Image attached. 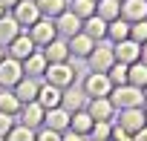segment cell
I'll return each instance as SVG.
<instances>
[{"mask_svg":"<svg viewBox=\"0 0 147 141\" xmlns=\"http://www.w3.org/2000/svg\"><path fill=\"white\" fill-rule=\"evenodd\" d=\"M43 78H46V84H52V87H58V89L72 87L75 78H78V60L69 58V60H63V63H49L46 72H43Z\"/></svg>","mask_w":147,"mask_h":141,"instance_id":"6da1fadb","label":"cell"},{"mask_svg":"<svg viewBox=\"0 0 147 141\" xmlns=\"http://www.w3.org/2000/svg\"><path fill=\"white\" fill-rule=\"evenodd\" d=\"M110 101H113V107H115V109H138V107H144V104H147V101H144V89H138V87H133V84L113 87Z\"/></svg>","mask_w":147,"mask_h":141,"instance_id":"7a4b0ae2","label":"cell"},{"mask_svg":"<svg viewBox=\"0 0 147 141\" xmlns=\"http://www.w3.org/2000/svg\"><path fill=\"white\" fill-rule=\"evenodd\" d=\"M84 95L87 98H110V92H113V81L107 78V72H90L87 78H84Z\"/></svg>","mask_w":147,"mask_h":141,"instance_id":"3957f363","label":"cell"},{"mask_svg":"<svg viewBox=\"0 0 147 141\" xmlns=\"http://www.w3.org/2000/svg\"><path fill=\"white\" fill-rule=\"evenodd\" d=\"M87 63H90V72H110V66L115 63V55H113V46H107V43H95V49L90 52V58H87Z\"/></svg>","mask_w":147,"mask_h":141,"instance_id":"277c9868","label":"cell"},{"mask_svg":"<svg viewBox=\"0 0 147 141\" xmlns=\"http://www.w3.org/2000/svg\"><path fill=\"white\" fill-rule=\"evenodd\" d=\"M20 78H23V63L6 55L0 60V89H15V84Z\"/></svg>","mask_w":147,"mask_h":141,"instance_id":"5b68a950","label":"cell"},{"mask_svg":"<svg viewBox=\"0 0 147 141\" xmlns=\"http://www.w3.org/2000/svg\"><path fill=\"white\" fill-rule=\"evenodd\" d=\"M12 17L20 23V29L26 32L29 26H35L43 15H40V9H38V3H35V0H20V3L12 9Z\"/></svg>","mask_w":147,"mask_h":141,"instance_id":"8992f818","label":"cell"},{"mask_svg":"<svg viewBox=\"0 0 147 141\" xmlns=\"http://www.w3.org/2000/svg\"><path fill=\"white\" fill-rule=\"evenodd\" d=\"M26 32H29V38L35 40V46H46V43H52V40L58 38L55 20H49V17H40V20H38L35 26H29Z\"/></svg>","mask_w":147,"mask_h":141,"instance_id":"52a82bcc","label":"cell"},{"mask_svg":"<svg viewBox=\"0 0 147 141\" xmlns=\"http://www.w3.org/2000/svg\"><path fill=\"white\" fill-rule=\"evenodd\" d=\"M115 124H118L121 130H127L130 135H136L141 127H147V124H144V107H138V109H118Z\"/></svg>","mask_w":147,"mask_h":141,"instance_id":"ba28073f","label":"cell"},{"mask_svg":"<svg viewBox=\"0 0 147 141\" xmlns=\"http://www.w3.org/2000/svg\"><path fill=\"white\" fill-rule=\"evenodd\" d=\"M32 52H38V49H35V40L29 38V32H20V35L6 46V55H9V58H15V60H20V63H23Z\"/></svg>","mask_w":147,"mask_h":141,"instance_id":"9c48e42d","label":"cell"},{"mask_svg":"<svg viewBox=\"0 0 147 141\" xmlns=\"http://www.w3.org/2000/svg\"><path fill=\"white\" fill-rule=\"evenodd\" d=\"M113 55H115V60L118 63H136V60H141V43H136V40H118V43H113Z\"/></svg>","mask_w":147,"mask_h":141,"instance_id":"30bf717a","label":"cell"},{"mask_svg":"<svg viewBox=\"0 0 147 141\" xmlns=\"http://www.w3.org/2000/svg\"><path fill=\"white\" fill-rule=\"evenodd\" d=\"M87 112L92 121H113L115 118V107L110 98H90L87 101Z\"/></svg>","mask_w":147,"mask_h":141,"instance_id":"8fae6325","label":"cell"},{"mask_svg":"<svg viewBox=\"0 0 147 141\" xmlns=\"http://www.w3.org/2000/svg\"><path fill=\"white\" fill-rule=\"evenodd\" d=\"M66 43H69V58H75V60H87L90 52L95 49V40L90 35H84V32H78L75 38H69Z\"/></svg>","mask_w":147,"mask_h":141,"instance_id":"7c38bea8","label":"cell"},{"mask_svg":"<svg viewBox=\"0 0 147 141\" xmlns=\"http://www.w3.org/2000/svg\"><path fill=\"white\" fill-rule=\"evenodd\" d=\"M43 112H46V109H43L38 101H29V104H23V107H20V112H18V115H20V124H23V127L38 130V127H43Z\"/></svg>","mask_w":147,"mask_h":141,"instance_id":"4fadbf2b","label":"cell"},{"mask_svg":"<svg viewBox=\"0 0 147 141\" xmlns=\"http://www.w3.org/2000/svg\"><path fill=\"white\" fill-rule=\"evenodd\" d=\"M87 95H84V89H78V87H66L63 89V95H61V107L72 115V112H78V109H87Z\"/></svg>","mask_w":147,"mask_h":141,"instance_id":"5bb4252c","label":"cell"},{"mask_svg":"<svg viewBox=\"0 0 147 141\" xmlns=\"http://www.w3.org/2000/svg\"><path fill=\"white\" fill-rule=\"evenodd\" d=\"M81 23H84V20H81V17H75L69 9H66L63 15H58V17H55V29H58V35H61V38H66V40H69V38H75V35L81 32Z\"/></svg>","mask_w":147,"mask_h":141,"instance_id":"9a60e30c","label":"cell"},{"mask_svg":"<svg viewBox=\"0 0 147 141\" xmlns=\"http://www.w3.org/2000/svg\"><path fill=\"white\" fill-rule=\"evenodd\" d=\"M38 89H40V84H38V78H29V75H23L18 84H15V95H18V101L20 104H29V101H38Z\"/></svg>","mask_w":147,"mask_h":141,"instance_id":"2e32d148","label":"cell"},{"mask_svg":"<svg viewBox=\"0 0 147 141\" xmlns=\"http://www.w3.org/2000/svg\"><path fill=\"white\" fill-rule=\"evenodd\" d=\"M69 112L63 109V107H55V109H46L43 112V127H49V130H55V132H66L69 130Z\"/></svg>","mask_w":147,"mask_h":141,"instance_id":"e0dca14e","label":"cell"},{"mask_svg":"<svg viewBox=\"0 0 147 141\" xmlns=\"http://www.w3.org/2000/svg\"><path fill=\"white\" fill-rule=\"evenodd\" d=\"M121 17L127 23L147 20V0H121Z\"/></svg>","mask_w":147,"mask_h":141,"instance_id":"ac0fdd59","label":"cell"},{"mask_svg":"<svg viewBox=\"0 0 147 141\" xmlns=\"http://www.w3.org/2000/svg\"><path fill=\"white\" fill-rule=\"evenodd\" d=\"M40 52H43V58H46L49 63H63V60H69V43L61 40V38H55L52 43H46Z\"/></svg>","mask_w":147,"mask_h":141,"instance_id":"d6986e66","label":"cell"},{"mask_svg":"<svg viewBox=\"0 0 147 141\" xmlns=\"http://www.w3.org/2000/svg\"><path fill=\"white\" fill-rule=\"evenodd\" d=\"M61 95H63V89H58V87H52V84H40V89H38V104H40L43 109H55V107H61Z\"/></svg>","mask_w":147,"mask_h":141,"instance_id":"ffe728a7","label":"cell"},{"mask_svg":"<svg viewBox=\"0 0 147 141\" xmlns=\"http://www.w3.org/2000/svg\"><path fill=\"white\" fill-rule=\"evenodd\" d=\"M20 32H23V29H20V23H18L9 12L0 17V46H9V43H12Z\"/></svg>","mask_w":147,"mask_h":141,"instance_id":"44dd1931","label":"cell"},{"mask_svg":"<svg viewBox=\"0 0 147 141\" xmlns=\"http://www.w3.org/2000/svg\"><path fill=\"white\" fill-rule=\"evenodd\" d=\"M46 66H49V60H46V58H43V52L38 49V52H32V55L23 60V75L38 78V75H43V72H46Z\"/></svg>","mask_w":147,"mask_h":141,"instance_id":"7402d4cb","label":"cell"},{"mask_svg":"<svg viewBox=\"0 0 147 141\" xmlns=\"http://www.w3.org/2000/svg\"><path fill=\"white\" fill-rule=\"evenodd\" d=\"M81 32H84V35H90V38L98 43V40H104V38H107V20H101L98 15H92V17H87V20L81 23Z\"/></svg>","mask_w":147,"mask_h":141,"instance_id":"603a6c76","label":"cell"},{"mask_svg":"<svg viewBox=\"0 0 147 141\" xmlns=\"http://www.w3.org/2000/svg\"><path fill=\"white\" fill-rule=\"evenodd\" d=\"M95 15L101 17V20H115V17H121V0H98L95 3Z\"/></svg>","mask_w":147,"mask_h":141,"instance_id":"cb8c5ba5","label":"cell"},{"mask_svg":"<svg viewBox=\"0 0 147 141\" xmlns=\"http://www.w3.org/2000/svg\"><path fill=\"white\" fill-rule=\"evenodd\" d=\"M35 3H38V9H40V15H43V17L55 20L58 15H63V12H66L69 0H35Z\"/></svg>","mask_w":147,"mask_h":141,"instance_id":"d4e9b609","label":"cell"},{"mask_svg":"<svg viewBox=\"0 0 147 141\" xmlns=\"http://www.w3.org/2000/svg\"><path fill=\"white\" fill-rule=\"evenodd\" d=\"M127 84H133V87H138V89L147 87V63L136 60V63L127 66Z\"/></svg>","mask_w":147,"mask_h":141,"instance_id":"484cf974","label":"cell"},{"mask_svg":"<svg viewBox=\"0 0 147 141\" xmlns=\"http://www.w3.org/2000/svg\"><path fill=\"white\" fill-rule=\"evenodd\" d=\"M107 38H110L113 43H118V40H127V38H130V23H127L124 17H115V20H110V23H107Z\"/></svg>","mask_w":147,"mask_h":141,"instance_id":"4316f807","label":"cell"},{"mask_svg":"<svg viewBox=\"0 0 147 141\" xmlns=\"http://www.w3.org/2000/svg\"><path fill=\"white\" fill-rule=\"evenodd\" d=\"M92 124H95V121L90 118V112H87V109L72 112V118H69V130H75V132H81V135H90Z\"/></svg>","mask_w":147,"mask_h":141,"instance_id":"83f0119b","label":"cell"},{"mask_svg":"<svg viewBox=\"0 0 147 141\" xmlns=\"http://www.w3.org/2000/svg\"><path fill=\"white\" fill-rule=\"evenodd\" d=\"M20 101H18V95L12 92V89H0V112H6V115H18L20 112Z\"/></svg>","mask_w":147,"mask_h":141,"instance_id":"f1b7e54d","label":"cell"},{"mask_svg":"<svg viewBox=\"0 0 147 141\" xmlns=\"http://www.w3.org/2000/svg\"><path fill=\"white\" fill-rule=\"evenodd\" d=\"M75 17H81V20H87V17H92L95 15V0H69V6H66Z\"/></svg>","mask_w":147,"mask_h":141,"instance_id":"f546056e","label":"cell"},{"mask_svg":"<svg viewBox=\"0 0 147 141\" xmlns=\"http://www.w3.org/2000/svg\"><path fill=\"white\" fill-rule=\"evenodd\" d=\"M110 135H113V121H95L87 138L90 141H110Z\"/></svg>","mask_w":147,"mask_h":141,"instance_id":"4dcf8cb0","label":"cell"},{"mask_svg":"<svg viewBox=\"0 0 147 141\" xmlns=\"http://www.w3.org/2000/svg\"><path fill=\"white\" fill-rule=\"evenodd\" d=\"M107 78L113 81V87H124V84H127V63H118V60H115V63L110 66Z\"/></svg>","mask_w":147,"mask_h":141,"instance_id":"1f68e13d","label":"cell"},{"mask_svg":"<svg viewBox=\"0 0 147 141\" xmlns=\"http://www.w3.org/2000/svg\"><path fill=\"white\" fill-rule=\"evenodd\" d=\"M6 141H35V130H29L23 124H15L12 132L6 135Z\"/></svg>","mask_w":147,"mask_h":141,"instance_id":"d6a6232c","label":"cell"},{"mask_svg":"<svg viewBox=\"0 0 147 141\" xmlns=\"http://www.w3.org/2000/svg\"><path fill=\"white\" fill-rule=\"evenodd\" d=\"M130 40H136V43H147V20L130 23Z\"/></svg>","mask_w":147,"mask_h":141,"instance_id":"836d02e7","label":"cell"},{"mask_svg":"<svg viewBox=\"0 0 147 141\" xmlns=\"http://www.w3.org/2000/svg\"><path fill=\"white\" fill-rule=\"evenodd\" d=\"M35 141H63V138H61V132H55V130L43 127V130H38V132H35Z\"/></svg>","mask_w":147,"mask_h":141,"instance_id":"e575fe53","label":"cell"},{"mask_svg":"<svg viewBox=\"0 0 147 141\" xmlns=\"http://www.w3.org/2000/svg\"><path fill=\"white\" fill-rule=\"evenodd\" d=\"M15 127V115H6V112H0V138H6Z\"/></svg>","mask_w":147,"mask_h":141,"instance_id":"d590c367","label":"cell"},{"mask_svg":"<svg viewBox=\"0 0 147 141\" xmlns=\"http://www.w3.org/2000/svg\"><path fill=\"white\" fill-rule=\"evenodd\" d=\"M110 141H133V135H130L127 130H121L118 124H113V135H110Z\"/></svg>","mask_w":147,"mask_h":141,"instance_id":"8d00e7d4","label":"cell"},{"mask_svg":"<svg viewBox=\"0 0 147 141\" xmlns=\"http://www.w3.org/2000/svg\"><path fill=\"white\" fill-rule=\"evenodd\" d=\"M61 138H63V141H90L87 135H81V132H75V130H66V132H61Z\"/></svg>","mask_w":147,"mask_h":141,"instance_id":"74e56055","label":"cell"},{"mask_svg":"<svg viewBox=\"0 0 147 141\" xmlns=\"http://www.w3.org/2000/svg\"><path fill=\"white\" fill-rule=\"evenodd\" d=\"M133 141H147V127H141V130L133 135Z\"/></svg>","mask_w":147,"mask_h":141,"instance_id":"f35d334b","label":"cell"},{"mask_svg":"<svg viewBox=\"0 0 147 141\" xmlns=\"http://www.w3.org/2000/svg\"><path fill=\"white\" fill-rule=\"evenodd\" d=\"M18 3H20V0H0V6H3V9H6V12H9V9H15V6H18Z\"/></svg>","mask_w":147,"mask_h":141,"instance_id":"ab89813d","label":"cell"},{"mask_svg":"<svg viewBox=\"0 0 147 141\" xmlns=\"http://www.w3.org/2000/svg\"><path fill=\"white\" fill-rule=\"evenodd\" d=\"M141 63H147V43H141Z\"/></svg>","mask_w":147,"mask_h":141,"instance_id":"60d3db41","label":"cell"},{"mask_svg":"<svg viewBox=\"0 0 147 141\" xmlns=\"http://www.w3.org/2000/svg\"><path fill=\"white\" fill-rule=\"evenodd\" d=\"M6 58V46H0V60H3Z\"/></svg>","mask_w":147,"mask_h":141,"instance_id":"b9f144b4","label":"cell"},{"mask_svg":"<svg viewBox=\"0 0 147 141\" xmlns=\"http://www.w3.org/2000/svg\"><path fill=\"white\" fill-rule=\"evenodd\" d=\"M144 124H147V104H144Z\"/></svg>","mask_w":147,"mask_h":141,"instance_id":"7bdbcfd3","label":"cell"},{"mask_svg":"<svg viewBox=\"0 0 147 141\" xmlns=\"http://www.w3.org/2000/svg\"><path fill=\"white\" fill-rule=\"evenodd\" d=\"M3 15H6V9H3V6H0V17H3Z\"/></svg>","mask_w":147,"mask_h":141,"instance_id":"ee69618b","label":"cell"},{"mask_svg":"<svg viewBox=\"0 0 147 141\" xmlns=\"http://www.w3.org/2000/svg\"><path fill=\"white\" fill-rule=\"evenodd\" d=\"M144 101H147V87H144Z\"/></svg>","mask_w":147,"mask_h":141,"instance_id":"f6af8a7d","label":"cell"},{"mask_svg":"<svg viewBox=\"0 0 147 141\" xmlns=\"http://www.w3.org/2000/svg\"><path fill=\"white\" fill-rule=\"evenodd\" d=\"M95 3H98V0H95Z\"/></svg>","mask_w":147,"mask_h":141,"instance_id":"bcb514c9","label":"cell"}]
</instances>
